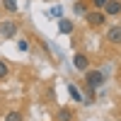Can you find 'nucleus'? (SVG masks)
<instances>
[{"label":"nucleus","mask_w":121,"mask_h":121,"mask_svg":"<svg viewBox=\"0 0 121 121\" xmlns=\"http://www.w3.org/2000/svg\"><path fill=\"white\" fill-rule=\"evenodd\" d=\"M85 80H87V87H90V92H95V90L104 82V75L99 73V70H87V75H85Z\"/></svg>","instance_id":"nucleus-1"},{"label":"nucleus","mask_w":121,"mask_h":121,"mask_svg":"<svg viewBox=\"0 0 121 121\" xmlns=\"http://www.w3.org/2000/svg\"><path fill=\"white\" fill-rule=\"evenodd\" d=\"M58 32L60 34H70L73 32V22H70V19H60L58 22Z\"/></svg>","instance_id":"nucleus-7"},{"label":"nucleus","mask_w":121,"mask_h":121,"mask_svg":"<svg viewBox=\"0 0 121 121\" xmlns=\"http://www.w3.org/2000/svg\"><path fill=\"white\" fill-rule=\"evenodd\" d=\"M17 46H19V51H27V48H29V44H27V41H24V39H22V41H19V44H17Z\"/></svg>","instance_id":"nucleus-16"},{"label":"nucleus","mask_w":121,"mask_h":121,"mask_svg":"<svg viewBox=\"0 0 121 121\" xmlns=\"http://www.w3.org/2000/svg\"><path fill=\"white\" fill-rule=\"evenodd\" d=\"M68 92H70V97H73L75 102H82V95H80V90L75 85H68Z\"/></svg>","instance_id":"nucleus-8"},{"label":"nucleus","mask_w":121,"mask_h":121,"mask_svg":"<svg viewBox=\"0 0 121 121\" xmlns=\"http://www.w3.org/2000/svg\"><path fill=\"white\" fill-rule=\"evenodd\" d=\"M5 121H22V114H19V112H10Z\"/></svg>","instance_id":"nucleus-11"},{"label":"nucleus","mask_w":121,"mask_h":121,"mask_svg":"<svg viewBox=\"0 0 121 121\" xmlns=\"http://www.w3.org/2000/svg\"><path fill=\"white\" fill-rule=\"evenodd\" d=\"M5 78H7V65L0 60V80H5Z\"/></svg>","instance_id":"nucleus-12"},{"label":"nucleus","mask_w":121,"mask_h":121,"mask_svg":"<svg viewBox=\"0 0 121 121\" xmlns=\"http://www.w3.org/2000/svg\"><path fill=\"white\" fill-rule=\"evenodd\" d=\"M104 22H107L104 10H95V12H87V24H90V27H102Z\"/></svg>","instance_id":"nucleus-2"},{"label":"nucleus","mask_w":121,"mask_h":121,"mask_svg":"<svg viewBox=\"0 0 121 121\" xmlns=\"http://www.w3.org/2000/svg\"><path fill=\"white\" fill-rule=\"evenodd\" d=\"M73 65H75L78 70H87V56H82V53H78V56L73 58Z\"/></svg>","instance_id":"nucleus-6"},{"label":"nucleus","mask_w":121,"mask_h":121,"mask_svg":"<svg viewBox=\"0 0 121 121\" xmlns=\"http://www.w3.org/2000/svg\"><path fill=\"white\" fill-rule=\"evenodd\" d=\"M70 119H73V112H70V109H60V112H58V121H70Z\"/></svg>","instance_id":"nucleus-9"},{"label":"nucleus","mask_w":121,"mask_h":121,"mask_svg":"<svg viewBox=\"0 0 121 121\" xmlns=\"http://www.w3.org/2000/svg\"><path fill=\"white\" fill-rule=\"evenodd\" d=\"M92 5H95V7H97V10H102V7H104V5H107V0H92Z\"/></svg>","instance_id":"nucleus-13"},{"label":"nucleus","mask_w":121,"mask_h":121,"mask_svg":"<svg viewBox=\"0 0 121 121\" xmlns=\"http://www.w3.org/2000/svg\"><path fill=\"white\" fill-rule=\"evenodd\" d=\"M75 12H78V15L85 12V5H82V3H75Z\"/></svg>","instance_id":"nucleus-15"},{"label":"nucleus","mask_w":121,"mask_h":121,"mask_svg":"<svg viewBox=\"0 0 121 121\" xmlns=\"http://www.w3.org/2000/svg\"><path fill=\"white\" fill-rule=\"evenodd\" d=\"M104 15H107V17H116V15H121V3H119V0H107Z\"/></svg>","instance_id":"nucleus-3"},{"label":"nucleus","mask_w":121,"mask_h":121,"mask_svg":"<svg viewBox=\"0 0 121 121\" xmlns=\"http://www.w3.org/2000/svg\"><path fill=\"white\" fill-rule=\"evenodd\" d=\"M107 39L112 44H121V27H112L109 29V34H107Z\"/></svg>","instance_id":"nucleus-5"},{"label":"nucleus","mask_w":121,"mask_h":121,"mask_svg":"<svg viewBox=\"0 0 121 121\" xmlns=\"http://www.w3.org/2000/svg\"><path fill=\"white\" fill-rule=\"evenodd\" d=\"M51 17H63V12H60V7H51Z\"/></svg>","instance_id":"nucleus-14"},{"label":"nucleus","mask_w":121,"mask_h":121,"mask_svg":"<svg viewBox=\"0 0 121 121\" xmlns=\"http://www.w3.org/2000/svg\"><path fill=\"white\" fill-rule=\"evenodd\" d=\"M0 34H3L5 39L15 36V34H17V24H15V22H3V24H0Z\"/></svg>","instance_id":"nucleus-4"},{"label":"nucleus","mask_w":121,"mask_h":121,"mask_svg":"<svg viewBox=\"0 0 121 121\" xmlns=\"http://www.w3.org/2000/svg\"><path fill=\"white\" fill-rule=\"evenodd\" d=\"M3 7L7 12H17V0H3Z\"/></svg>","instance_id":"nucleus-10"}]
</instances>
